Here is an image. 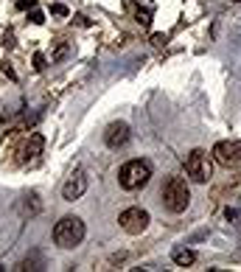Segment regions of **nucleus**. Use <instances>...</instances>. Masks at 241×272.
I'll return each mask as SVG.
<instances>
[{
    "mask_svg": "<svg viewBox=\"0 0 241 272\" xmlns=\"http://www.w3.org/2000/svg\"><path fill=\"white\" fill-rule=\"evenodd\" d=\"M210 171H213V166H210L207 152H202V149L191 152L188 160H185V174H188L194 183H207V180H210Z\"/></svg>",
    "mask_w": 241,
    "mask_h": 272,
    "instance_id": "4",
    "label": "nucleus"
},
{
    "mask_svg": "<svg viewBox=\"0 0 241 272\" xmlns=\"http://www.w3.org/2000/svg\"><path fill=\"white\" fill-rule=\"evenodd\" d=\"M42 149H45V138L40 132H31L28 143L23 146V160H34L37 155H42Z\"/></svg>",
    "mask_w": 241,
    "mask_h": 272,
    "instance_id": "10",
    "label": "nucleus"
},
{
    "mask_svg": "<svg viewBox=\"0 0 241 272\" xmlns=\"http://www.w3.org/2000/svg\"><path fill=\"white\" fill-rule=\"evenodd\" d=\"M171 258H174V264H177V267H191V264L197 261V253H194V250H188V247H174Z\"/></svg>",
    "mask_w": 241,
    "mask_h": 272,
    "instance_id": "12",
    "label": "nucleus"
},
{
    "mask_svg": "<svg viewBox=\"0 0 241 272\" xmlns=\"http://www.w3.org/2000/svg\"><path fill=\"white\" fill-rule=\"evenodd\" d=\"M28 20H31L34 26H42V23H45V14H42V11H40V9L34 6V9H28Z\"/></svg>",
    "mask_w": 241,
    "mask_h": 272,
    "instance_id": "15",
    "label": "nucleus"
},
{
    "mask_svg": "<svg viewBox=\"0 0 241 272\" xmlns=\"http://www.w3.org/2000/svg\"><path fill=\"white\" fill-rule=\"evenodd\" d=\"M84 191H87V174L81 168H76V171L70 174V180L65 183V188H62V196L68 202H76V199L84 196Z\"/></svg>",
    "mask_w": 241,
    "mask_h": 272,
    "instance_id": "8",
    "label": "nucleus"
},
{
    "mask_svg": "<svg viewBox=\"0 0 241 272\" xmlns=\"http://www.w3.org/2000/svg\"><path fill=\"white\" fill-rule=\"evenodd\" d=\"M17 270H31V272H37V270H45V258H42V253H31V255H26L23 261H20V267Z\"/></svg>",
    "mask_w": 241,
    "mask_h": 272,
    "instance_id": "13",
    "label": "nucleus"
},
{
    "mask_svg": "<svg viewBox=\"0 0 241 272\" xmlns=\"http://www.w3.org/2000/svg\"><path fill=\"white\" fill-rule=\"evenodd\" d=\"M51 14H53V17H68L70 9H68V6H62V3H53V6H51Z\"/></svg>",
    "mask_w": 241,
    "mask_h": 272,
    "instance_id": "16",
    "label": "nucleus"
},
{
    "mask_svg": "<svg viewBox=\"0 0 241 272\" xmlns=\"http://www.w3.org/2000/svg\"><path fill=\"white\" fill-rule=\"evenodd\" d=\"M160 196H163L165 211L182 213L185 208H188V202H191L188 183H185L182 177H168V180H165V185H163V191H160Z\"/></svg>",
    "mask_w": 241,
    "mask_h": 272,
    "instance_id": "2",
    "label": "nucleus"
},
{
    "mask_svg": "<svg viewBox=\"0 0 241 272\" xmlns=\"http://www.w3.org/2000/svg\"><path fill=\"white\" fill-rule=\"evenodd\" d=\"M132 138V132H129V123H123V121H115L107 126V132H104V143L110 146V149H120V146H126Z\"/></svg>",
    "mask_w": 241,
    "mask_h": 272,
    "instance_id": "7",
    "label": "nucleus"
},
{
    "mask_svg": "<svg viewBox=\"0 0 241 272\" xmlns=\"http://www.w3.org/2000/svg\"><path fill=\"white\" fill-rule=\"evenodd\" d=\"M0 71L6 73V76H9L11 81H17V73H14V68H11L9 62H0Z\"/></svg>",
    "mask_w": 241,
    "mask_h": 272,
    "instance_id": "18",
    "label": "nucleus"
},
{
    "mask_svg": "<svg viewBox=\"0 0 241 272\" xmlns=\"http://www.w3.org/2000/svg\"><path fill=\"white\" fill-rule=\"evenodd\" d=\"M0 270H6V267H3V264H0Z\"/></svg>",
    "mask_w": 241,
    "mask_h": 272,
    "instance_id": "24",
    "label": "nucleus"
},
{
    "mask_svg": "<svg viewBox=\"0 0 241 272\" xmlns=\"http://www.w3.org/2000/svg\"><path fill=\"white\" fill-rule=\"evenodd\" d=\"M68 53H70V45H68V42H62L59 48H56V53H53V59H56V62H62L65 56H68Z\"/></svg>",
    "mask_w": 241,
    "mask_h": 272,
    "instance_id": "17",
    "label": "nucleus"
},
{
    "mask_svg": "<svg viewBox=\"0 0 241 272\" xmlns=\"http://www.w3.org/2000/svg\"><path fill=\"white\" fill-rule=\"evenodd\" d=\"M135 17L143 28L152 26V17H155V0H135Z\"/></svg>",
    "mask_w": 241,
    "mask_h": 272,
    "instance_id": "9",
    "label": "nucleus"
},
{
    "mask_svg": "<svg viewBox=\"0 0 241 272\" xmlns=\"http://www.w3.org/2000/svg\"><path fill=\"white\" fill-rule=\"evenodd\" d=\"M118 225L126 230V233L138 236V233H143V230L149 228V213L143 211V208H126V211L118 216Z\"/></svg>",
    "mask_w": 241,
    "mask_h": 272,
    "instance_id": "5",
    "label": "nucleus"
},
{
    "mask_svg": "<svg viewBox=\"0 0 241 272\" xmlns=\"http://www.w3.org/2000/svg\"><path fill=\"white\" fill-rule=\"evenodd\" d=\"M149 180H152V163H149V160H129V163H123L120 171H118V183H120V188H126V191H138Z\"/></svg>",
    "mask_w": 241,
    "mask_h": 272,
    "instance_id": "3",
    "label": "nucleus"
},
{
    "mask_svg": "<svg viewBox=\"0 0 241 272\" xmlns=\"http://www.w3.org/2000/svg\"><path fill=\"white\" fill-rule=\"evenodd\" d=\"M213 157L227 168L241 166V141H219L213 146Z\"/></svg>",
    "mask_w": 241,
    "mask_h": 272,
    "instance_id": "6",
    "label": "nucleus"
},
{
    "mask_svg": "<svg viewBox=\"0 0 241 272\" xmlns=\"http://www.w3.org/2000/svg\"><path fill=\"white\" fill-rule=\"evenodd\" d=\"M17 211L23 213V216H37V213L42 211V205H40V199H37V194L23 196V199L17 202Z\"/></svg>",
    "mask_w": 241,
    "mask_h": 272,
    "instance_id": "11",
    "label": "nucleus"
},
{
    "mask_svg": "<svg viewBox=\"0 0 241 272\" xmlns=\"http://www.w3.org/2000/svg\"><path fill=\"white\" fill-rule=\"evenodd\" d=\"M73 20H76V26H81V28H90V20H87L84 14H73Z\"/></svg>",
    "mask_w": 241,
    "mask_h": 272,
    "instance_id": "23",
    "label": "nucleus"
},
{
    "mask_svg": "<svg viewBox=\"0 0 241 272\" xmlns=\"http://www.w3.org/2000/svg\"><path fill=\"white\" fill-rule=\"evenodd\" d=\"M224 219L233 222L236 228H241V211H239V208H224Z\"/></svg>",
    "mask_w": 241,
    "mask_h": 272,
    "instance_id": "14",
    "label": "nucleus"
},
{
    "mask_svg": "<svg viewBox=\"0 0 241 272\" xmlns=\"http://www.w3.org/2000/svg\"><path fill=\"white\" fill-rule=\"evenodd\" d=\"M84 222L79 216H62L56 225H53V244L62 247V250H73L84 241Z\"/></svg>",
    "mask_w": 241,
    "mask_h": 272,
    "instance_id": "1",
    "label": "nucleus"
},
{
    "mask_svg": "<svg viewBox=\"0 0 241 272\" xmlns=\"http://www.w3.org/2000/svg\"><path fill=\"white\" fill-rule=\"evenodd\" d=\"M165 42H168V37L165 34H152V45H155V48H163Z\"/></svg>",
    "mask_w": 241,
    "mask_h": 272,
    "instance_id": "19",
    "label": "nucleus"
},
{
    "mask_svg": "<svg viewBox=\"0 0 241 272\" xmlns=\"http://www.w3.org/2000/svg\"><path fill=\"white\" fill-rule=\"evenodd\" d=\"M34 6H37V0H17L20 11H28V9H34Z\"/></svg>",
    "mask_w": 241,
    "mask_h": 272,
    "instance_id": "21",
    "label": "nucleus"
},
{
    "mask_svg": "<svg viewBox=\"0 0 241 272\" xmlns=\"http://www.w3.org/2000/svg\"><path fill=\"white\" fill-rule=\"evenodd\" d=\"M233 3H241V0H233Z\"/></svg>",
    "mask_w": 241,
    "mask_h": 272,
    "instance_id": "25",
    "label": "nucleus"
},
{
    "mask_svg": "<svg viewBox=\"0 0 241 272\" xmlns=\"http://www.w3.org/2000/svg\"><path fill=\"white\" fill-rule=\"evenodd\" d=\"M34 71H45V56L40 51L34 53Z\"/></svg>",
    "mask_w": 241,
    "mask_h": 272,
    "instance_id": "20",
    "label": "nucleus"
},
{
    "mask_svg": "<svg viewBox=\"0 0 241 272\" xmlns=\"http://www.w3.org/2000/svg\"><path fill=\"white\" fill-rule=\"evenodd\" d=\"M3 45H6V48H14V31H6V34H3Z\"/></svg>",
    "mask_w": 241,
    "mask_h": 272,
    "instance_id": "22",
    "label": "nucleus"
}]
</instances>
